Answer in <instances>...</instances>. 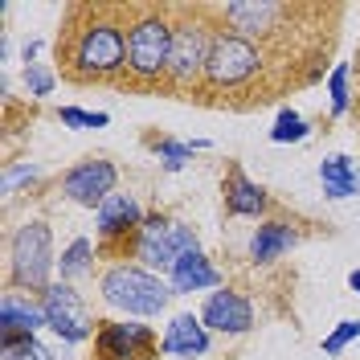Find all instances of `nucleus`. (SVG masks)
Returning a JSON list of instances; mask_svg holds the SVG:
<instances>
[{
	"mask_svg": "<svg viewBox=\"0 0 360 360\" xmlns=\"http://www.w3.org/2000/svg\"><path fill=\"white\" fill-rule=\"evenodd\" d=\"M307 135H311V127H307L303 115L291 111V107H283L278 119H274V127H270V139H274V143H299V139H307Z\"/></svg>",
	"mask_w": 360,
	"mask_h": 360,
	"instance_id": "nucleus-21",
	"label": "nucleus"
},
{
	"mask_svg": "<svg viewBox=\"0 0 360 360\" xmlns=\"http://www.w3.org/2000/svg\"><path fill=\"white\" fill-rule=\"evenodd\" d=\"M4 360H53V352L37 336H29L21 344H13V348H4Z\"/></svg>",
	"mask_w": 360,
	"mask_h": 360,
	"instance_id": "nucleus-26",
	"label": "nucleus"
},
{
	"mask_svg": "<svg viewBox=\"0 0 360 360\" xmlns=\"http://www.w3.org/2000/svg\"><path fill=\"white\" fill-rule=\"evenodd\" d=\"M221 283V274L217 266L205 258L201 250H193V254H184L176 266H172V295H193V291H209V287H217Z\"/></svg>",
	"mask_w": 360,
	"mask_h": 360,
	"instance_id": "nucleus-16",
	"label": "nucleus"
},
{
	"mask_svg": "<svg viewBox=\"0 0 360 360\" xmlns=\"http://www.w3.org/2000/svg\"><path fill=\"white\" fill-rule=\"evenodd\" d=\"M74 66L82 78H111L127 66V37L115 21H94L78 33Z\"/></svg>",
	"mask_w": 360,
	"mask_h": 360,
	"instance_id": "nucleus-5",
	"label": "nucleus"
},
{
	"mask_svg": "<svg viewBox=\"0 0 360 360\" xmlns=\"http://www.w3.org/2000/svg\"><path fill=\"white\" fill-rule=\"evenodd\" d=\"M348 74H352V70L340 62V66L332 70V78H328V94H332V111L336 115L348 111V98H352V94H348Z\"/></svg>",
	"mask_w": 360,
	"mask_h": 360,
	"instance_id": "nucleus-25",
	"label": "nucleus"
},
{
	"mask_svg": "<svg viewBox=\"0 0 360 360\" xmlns=\"http://www.w3.org/2000/svg\"><path fill=\"white\" fill-rule=\"evenodd\" d=\"M319 180H323V193L332 201H344V197L360 193V168L348 156H328L319 164Z\"/></svg>",
	"mask_w": 360,
	"mask_h": 360,
	"instance_id": "nucleus-19",
	"label": "nucleus"
},
{
	"mask_svg": "<svg viewBox=\"0 0 360 360\" xmlns=\"http://www.w3.org/2000/svg\"><path fill=\"white\" fill-rule=\"evenodd\" d=\"M193 250H201L197 233L188 225L160 217V213L143 217L139 233H135V258L143 262V270H168L172 274V266H176L184 254H193Z\"/></svg>",
	"mask_w": 360,
	"mask_h": 360,
	"instance_id": "nucleus-3",
	"label": "nucleus"
},
{
	"mask_svg": "<svg viewBox=\"0 0 360 360\" xmlns=\"http://www.w3.org/2000/svg\"><path fill=\"white\" fill-rule=\"evenodd\" d=\"M262 70V53L258 45L238 37V33H213V49H209V66H205V78L209 86H246L250 78Z\"/></svg>",
	"mask_w": 360,
	"mask_h": 360,
	"instance_id": "nucleus-6",
	"label": "nucleus"
},
{
	"mask_svg": "<svg viewBox=\"0 0 360 360\" xmlns=\"http://www.w3.org/2000/svg\"><path fill=\"white\" fill-rule=\"evenodd\" d=\"M209 49H213V37L209 29L197 21H180L176 33H172V58H168V78L172 82H193L197 74H205L209 66Z\"/></svg>",
	"mask_w": 360,
	"mask_h": 360,
	"instance_id": "nucleus-9",
	"label": "nucleus"
},
{
	"mask_svg": "<svg viewBox=\"0 0 360 360\" xmlns=\"http://www.w3.org/2000/svg\"><path fill=\"white\" fill-rule=\"evenodd\" d=\"M299 246V233H295L287 221H266L254 229V238H250V258L254 262H274V258H283L287 250Z\"/></svg>",
	"mask_w": 360,
	"mask_h": 360,
	"instance_id": "nucleus-17",
	"label": "nucleus"
},
{
	"mask_svg": "<svg viewBox=\"0 0 360 360\" xmlns=\"http://www.w3.org/2000/svg\"><path fill=\"white\" fill-rule=\"evenodd\" d=\"M201 148H205L201 139H197V143H176V139H164L156 152H160V160H164V168H168V172H180V168H184V160L193 156V152H201Z\"/></svg>",
	"mask_w": 360,
	"mask_h": 360,
	"instance_id": "nucleus-23",
	"label": "nucleus"
},
{
	"mask_svg": "<svg viewBox=\"0 0 360 360\" xmlns=\"http://www.w3.org/2000/svg\"><path fill=\"white\" fill-rule=\"evenodd\" d=\"M41 311L49 332L66 340V344H82V340L94 336V319H90L86 303L78 299V291L70 283H49L41 291Z\"/></svg>",
	"mask_w": 360,
	"mask_h": 360,
	"instance_id": "nucleus-7",
	"label": "nucleus"
},
{
	"mask_svg": "<svg viewBox=\"0 0 360 360\" xmlns=\"http://www.w3.org/2000/svg\"><path fill=\"white\" fill-rule=\"evenodd\" d=\"M33 176H37V168H33V164H21V168H8V172H4V193H13V188H17L21 180H33Z\"/></svg>",
	"mask_w": 360,
	"mask_h": 360,
	"instance_id": "nucleus-28",
	"label": "nucleus"
},
{
	"mask_svg": "<svg viewBox=\"0 0 360 360\" xmlns=\"http://www.w3.org/2000/svg\"><path fill=\"white\" fill-rule=\"evenodd\" d=\"M98 291H103V299L111 307H119V311H127V315H160L168 307V299H172V291L160 283L152 270L127 266V262L107 270L103 283H98Z\"/></svg>",
	"mask_w": 360,
	"mask_h": 360,
	"instance_id": "nucleus-1",
	"label": "nucleus"
},
{
	"mask_svg": "<svg viewBox=\"0 0 360 360\" xmlns=\"http://www.w3.org/2000/svg\"><path fill=\"white\" fill-rule=\"evenodd\" d=\"M262 209H266V188L254 184L242 168H229V180H225V213L229 217H258Z\"/></svg>",
	"mask_w": 360,
	"mask_h": 360,
	"instance_id": "nucleus-15",
	"label": "nucleus"
},
{
	"mask_svg": "<svg viewBox=\"0 0 360 360\" xmlns=\"http://www.w3.org/2000/svg\"><path fill=\"white\" fill-rule=\"evenodd\" d=\"M115 180H119V172L111 160H82L62 176V193H66V201L82 205V209H103L115 197Z\"/></svg>",
	"mask_w": 360,
	"mask_h": 360,
	"instance_id": "nucleus-8",
	"label": "nucleus"
},
{
	"mask_svg": "<svg viewBox=\"0 0 360 360\" xmlns=\"http://www.w3.org/2000/svg\"><path fill=\"white\" fill-rule=\"evenodd\" d=\"M172 33L176 25L164 13H148L131 25L127 33V70L139 82H152L160 74H168V58H172Z\"/></svg>",
	"mask_w": 360,
	"mask_h": 360,
	"instance_id": "nucleus-2",
	"label": "nucleus"
},
{
	"mask_svg": "<svg viewBox=\"0 0 360 360\" xmlns=\"http://www.w3.org/2000/svg\"><path fill=\"white\" fill-rule=\"evenodd\" d=\"M25 86H29L33 98H45V94H53V74L33 62V66H25Z\"/></svg>",
	"mask_w": 360,
	"mask_h": 360,
	"instance_id": "nucleus-27",
	"label": "nucleus"
},
{
	"mask_svg": "<svg viewBox=\"0 0 360 360\" xmlns=\"http://www.w3.org/2000/svg\"><path fill=\"white\" fill-rule=\"evenodd\" d=\"M152 328L143 323H103L98 336H94V348H98V360H127V356H148L152 352Z\"/></svg>",
	"mask_w": 360,
	"mask_h": 360,
	"instance_id": "nucleus-11",
	"label": "nucleus"
},
{
	"mask_svg": "<svg viewBox=\"0 0 360 360\" xmlns=\"http://www.w3.org/2000/svg\"><path fill=\"white\" fill-rule=\"evenodd\" d=\"M37 328H49V323H45L41 303H29V299L17 295V291L4 295V303H0V344L13 348V344L29 340Z\"/></svg>",
	"mask_w": 360,
	"mask_h": 360,
	"instance_id": "nucleus-12",
	"label": "nucleus"
},
{
	"mask_svg": "<svg viewBox=\"0 0 360 360\" xmlns=\"http://www.w3.org/2000/svg\"><path fill=\"white\" fill-rule=\"evenodd\" d=\"M139 225H143V209H139V201H135L131 193H115L111 201L98 209V229H103V238L127 233V229L139 233Z\"/></svg>",
	"mask_w": 360,
	"mask_h": 360,
	"instance_id": "nucleus-18",
	"label": "nucleus"
},
{
	"mask_svg": "<svg viewBox=\"0 0 360 360\" xmlns=\"http://www.w3.org/2000/svg\"><path fill=\"white\" fill-rule=\"evenodd\" d=\"M201 323L209 332H225V336H242L254 328V307L238 291H213L205 299Z\"/></svg>",
	"mask_w": 360,
	"mask_h": 360,
	"instance_id": "nucleus-10",
	"label": "nucleus"
},
{
	"mask_svg": "<svg viewBox=\"0 0 360 360\" xmlns=\"http://www.w3.org/2000/svg\"><path fill=\"white\" fill-rule=\"evenodd\" d=\"M90 258H94V246H90L86 238H74V242L62 250V258H58L62 278H82V274L90 270Z\"/></svg>",
	"mask_w": 360,
	"mask_h": 360,
	"instance_id": "nucleus-20",
	"label": "nucleus"
},
{
	"mask_svg": "<svg viewBox=\"0 0 360 360\" xmlns=\"http://www.w3.org/2000/svg\"><path fill=\"white\" fill-rule=\"evenodd\" d=\"M58 119H62L66 127H74V131H86V127H107V123H111V115H107V111H82V107H62V111H58Z\"/></svg>",
	"mask_w": 360,
	"mask_h": 360,
	"instance_id": "nucleus-22",
	"label": "nucleus"
},
{
	"mask_svg": "<svg viewBox=\"0 0 360 360\" xmlns=\"http://www.w3.org/2000/svg\"><path fill=\"white\" fill-rule=\"evenodd\" d=\"M352 340H360V319H344V323H336V332L323 340V356H340Z\"/></svg>",
	"mask_w": 360,
	"mask_h": 360,
	"instance_id": "nucleus-24",
	"label": "nucleus"
},
{
	"mask_svg": "<svg viewBox=\"0 0 360 360\" xmlns=\"http://www.w3.org/2000/svg\"><path fill=\"white\" fill-rule=\"evenodd\" d=\"M8 258H13V283L17 287H29V291H45L49 287V270H53V238H49V225L45 221H25L17 233H13V246H8Z\"/></svg>",
	"mask_w": 360,
	"mask_h": 360,
	"instance_id": "nucleus-4",
	"label": "nucleus"
},
{
	"mask_svg": "<svg viewBox=\"0 0 360 360\" xmlns=\"http://www.w3.org/2000/svg\"><path fill=\"white\" fill-rule=\"evenodd\" d=\"M291 13V4H274V0H238V4H225L221 17L233 25V33L238 37H262L274 29L278 17H287Z\"/></svg>",
	"mask_w": 360,
	"mask_h": 360,
	"instance_id": "nucleus-13",
	"label": "nucleus"
},
{
	"mask_svg": "<svg viewBox=\"0 0 360 360\" xmlns=\"http://www.w3.org/2000/svg\"><path fill=\"white\" fill-rule=\"evenodd\" d=\"M348 287H352V291L360 295V270H352V274H348Z\"/></svg>",
	"mask_w": 360,
	"mask_h": 360,
	"instance_id": "nucleus-29",
	"label": "nucleus"
},
{
	"mask_svg": "<svg viewBox=\"0 0 360 360\" xmlns=\"http://www.w3.org/2000/svg\"><path fill=\"white\" fill-rule=\"evenodd\" d=\"M160 352L164 356H176V360H188V356H205L209 352V328L201 323V315L184 311L168 323V332L160 340Z\"/></svg>",
	"mask_w": 360,
	"mask_h": 360,
	"instance_id": "nucleus-14",
	"label": "nucleus"
}]
</instances>
